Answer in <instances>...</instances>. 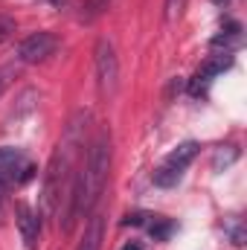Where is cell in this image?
<instances>
[{"mask_svg": "<svg viewBox=\"0 0 247 250\" xmlns=\"http://www.w3.org/2000/svg\"><path fill=\"white\" fill-rule=\"evenodd\" d=\"M123 250H143V245H140V242H128Z\"/></svg>", "mask_w": 247, "mask_h": 250, "instance_id": "d6986e66", "label": "cell"}, {"mask_svg": "<svg viewBox=\"0 0 247 250\" xmlns=\"http://www.w3.org/2000/svg\"><path fill=\"white\" fill-rule=\"evenodd\" d=\"M148 233H151L157 242H166V239L175 233V224H172L169 218H154V221H148Z\"/></svg>", "mask_w": 247, "mask_h": 250, "instance_id": "8fae6325", "label": "cell"}, {"mask_svg": "<svg viewBox=\"0 0 247 250\" xmlns=\"http://www.w3.org/2000/svg\"><path fill=\"white\" fill-rule=\"evenodd\" d=\"M15 32H18V23H15V18H9V15H0V44H3V41H9Z\"/></svg>", "mask_w": 247, "mask_h": 250, "instance_id": "5bb4252c", "label": "cell"}, {"mask_svg": "<svg viewBox=\"0 0 247 250\" xmlns=\"http://www.w3.org/2000/svg\"><path fill=\"white\" fill-rule=\"evenodd\" d=\"M186 9V0H163V21L172 26V23H178L181 21V15H184Z\"/></svg>", "mask_w": 247, "mask_h": 250, "instance_id": "7c38bea8", "label": "cell"}, {"mask_svg": "<svg viewBox=\"0 0 247 250\" xmlns=\"http://www.w3.org/2000/svg\"><path fill=\"white\" fill-rule=\"evenodd\" d=\"M212 3H221V6H227V3H233V0H212Z\"/></svg>", "mask_w": 247, "mask_h": 250, "instance_id": "44dd1931", "label": "cell"}, {"mask_svg": "<svg viewBox=\"0 0 247 250\" xmlns=\"http://www.w3.org/2000/svg\"><path fill=\"white\" fill-rule=\"evenodd\" d=\"M56 50H59V35H53V32H32V35H26L18 44L15 59L23 64H38V62H47L50 56H56Z\"/></svg>", "mask_w": 247, "mask_h": 250, "instance_id": "277c9868", "label": "cell"}, {"mask_svg": "<svg viewBox=\"0 0 247 250\" xmlns=\"http://www.w3.org/2000/svg\"><path fill=\"white\" fill-rule=\"evenodd\" d=\"M35 175V166L23 157L21 148H12V146H0V184L6 187H21L26 184L29 178Z\"/></svg>", "mask_w": 247, "mask_h": 250, "instance_id": "3957f363", "label": "cell"}, {"mask_svg": "<svg viewBox=\"0 0 247 250\" xmlns=\"http://www.w3.org/2000/svg\"><path fill=\"white\" fill-rule=\"evenodd\" d=\"M111 6V0H84V9H82V21L84 23H93L99 15H105V9Z\"/></svg>", "mask_w": 247, "mask_h": 250, "instance_id": "30bf717a", "label": "cell"}, {"mask_svg": "<svg viewBox=\"0 0 247 250\" xmlns=\"http://www.w3.org/2000/svg\"><path fill=\"white\" fill-rule=\"evenodd\" d=\"M108 172H111V134L102 131L90 148H87V157H84V166L79 172V195H76V209H79V218L90 215L93 207L99 204L105 184H108Z\"/></svg>", "mask_w": 247, "mask_h": 250, "instance_id": "6da1fadb", "label": "cell"}, {"mask_svg": "<svg viewBox=\"0 0 247 250\" xmlns=\"http://www.w3.org/2000/svg\"><path fill=\"white\" fill-rule=\"evenodd\" d=\"M15 76H18V70H15V67H0V96L9 90V84L15 82Z\"/></svg>", "mask_w": 247, "mask_h": 250, "instance_id": "2e32d148", "label": "cell"}, {"mask_svg": "<svg viewBox=\"0 0 247 250\" xmlns=\"http://www.w3.org/2000/svg\"><path fill=\"white\" fill-rule=\"evenodd\" d=\"M102 236H105V218L102 212H90V221L84 227V236L76 250H99L102 248Z\"/></svg>", "mask_w": 247, "mask_h": 250, "instance_id": "8992f818", "label": "cell"}, {"mask_svg": "<svg viewBox=\"0 0 247 250\" xmlns=\"http://www.w3.org/2000/svg\"><path fill=\"white\" fill-rule=\"evenodd\" d=\"M236 157H239L236 146H224V148H218V151H215V157H212V169H215V172H221V169H227Z\"/></svg>", "mask_w": 247, "mask_h": 250, "instance_id": "4fadbf2b", "label": "cell"}, {"mask_svg": "<svg viewBox=\"0 0 247 250\" xmlns=\"http://www.w3.org/2000/svg\"><path fill=\"white\" fill-rule=\"evenodd\" d=\"M227 227H230V239H233V245H236V248H242V245H245L242 221H239V218H230V221H227Z\"/></svg>", "mask_w": 247, "mask_h": 250, "instance_id": "9a60e30c", "label": "cell"}, {"mask_svg": "<svg viewBox=\"0 0 247 250\" xmlns=\"http://www.w3.org/2000/svg\"><path fill=\"white\" fill-rule=\"evenodd\" d=\"M181 178H184V169H175V166H160V169H154V175H151V181L157 184V187L163 189H172L181 184Z\"/></svg>", "mask_w": 247, "mask_h": 250, "instance_id": "9c48e42d", "label": "cell"}, {"mask_svg": "<svg viewBox=\"0 0 247 250\" xmlns=\"http://www.w3.org/2000/svg\"><path fill=\"white\" fill-rule=\"evenodd\" d=\"M198 151H201V146L195 143V140H186V143H181L178 148H172L169 154H166V166H175V169H186L195 157H198Z\"/></svg>", "mask_w": 247, "mask_h": 250, "instance_id": "52a82bcc", "label": "cell"}, {"mask_svg": "<svg viewBox=\"0 0 247 250\" xmlns=\"http://www.w3.org/2000/svg\"><path fill=\"white\" fill-rule=\"evenodd\" d=\"M239 44H242V26H239V23H233L230 32H221V35H215V38L209 41L212 50H224V53H230V50L239 47Z\"/></svg>", "mask_w": 247, "mask_h": 250, "instance_id": "ba28073f", "label": "cell"}, {"mask_svg": "<svg viewBox=\"0 0 247 250\" xmlns=\"http://www.w3.org/2000/svg\"><path fill=\"white\" fill-rule=\"evenodd\" d=\"M50 3H53V6H59V9H64V6H70L73 0H50Z\"/></svg>", "mask_w": 247, "mask_h": 250, "instance_id": "ffe728a7", "label": "cell"}, {"mask_svg": "<svg viewBox=\"0 0 247 250\" xmlns=\"http://www.w3.org/2000/svg\"><path fill=\"white\" fill-rule=\"evenodd\" d=\"M15 221H18V230H21V239H23L26 250H35L38 239H41V215H38V209H32L29 204H18Z\"/></svg>", "mask_w": 247, "mask_h": 250, "instance_id": "5b68a950", "label": "cell"}, {"mask_svg": "<svg viewBox=\"0 0 247 250\" xmlns=\"http://www.w3.org/2000/svg\"><path fill=\"white\" fill-rule=\"evenodd\" d=\"M93 64H96V82H99L102 96H114L117 84H120V59H117V50H114V44L108 38L96 41Z\"/></svg>", "mask_w": 247, "mask_h": 250, "instance_id": "7a4b0ae2", "label": "cell"}, {"mask_svg": "<svg viewBox=\"0 0 247 250\" xmlns=\"http://www.w3.org/2000/svg\"><path fill=\"white\" fill-rule=\"evenodd\" d=\"M148 218H151L148 212H128V215L123 218V224H125V227H128V224H134V227H137V224H145Z\"/></svg>", "mask_w": 247, "mask_h": 250, "instance_id": "e0dca14e", "label": "cell"}, {"mask_svg": "<svg viewBox=\"0 0 247 250\" xmlns=\"http://www.w3.org/2000/svg\"><path fill=\"white\" fill-rule=\"evenodd\" d=\"M6 204H9V187L0 184V221H3V215H6Z\"/></svg>", "mask_w": 247, "mask_h": 250, "instance_id": "ac0fdd59", "label": "cell"}]
</instances>
